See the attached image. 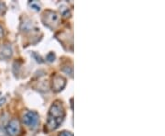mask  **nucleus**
Instances as JSON below:
<instances>
[{
    "label": "nucleus",
    "mask_w": 165,
    "mask_h": 136,
    "mask_svg": "<svg viewBox=\"0 0 165 136\" xmlns=\"http://www.w3.org/2000/svg\"><path fill=\"white\" fill-rule=\"evenodd\" d=\"M66 86V79L61 76H55L52 83V88L54 92L61 91Z\"/></svg>",
    "instance_id": "20e7f679"
},
{
    "label": "nucleus",
    "mask_w": 165,
    "mask_h": 136,
    "mask_svg": "<svg viewBox=\"0 0 165 136\" xmlns=\"http://www.w3.org/2000/svg\"><path fill=\"white\" fill-rule=\"evenodd\" d=\"M0 136H7L6 132L2 127H0Z\"/></svg>",
    "instance_id": "ddd939ff"
},
{
    "label": "nucleus",
    "mask_w": 165,
    "mask_h": 136,
    "mask_svg": "<svg viewBox=\"0 0 165 136\" xmlns=\"http://www.w3.org/2000/svg\"><path fill=\"white\" fill-rule=\"evenodd\" d=\"M40 121L39 114L35 111H28L23 116V123L31 129H35Z\"/></svg>",
    "instance_id": "f257e3e1"
},
{
    "label": "nucleus",
    "mask_w": 165,
    "mask_h": 136,
    "mask_svg": "<svg viewBox=\"0 0 165 136\" xmlns=\"http://www.w3.org/2000/svg\"><path fill=\"white\" fill-rule=\"evenodd\" d=\"M13 51L9 44H3L0 46V58L6 60L12 56Z\"/></svg>",
    "instance_id": "39448f33"
},
{
    "label": "nucleus",
    "mask_w": 165,
    "mask_h": 136,
    "mask_svg": "<svg viewBox=\"0 0 165 136\" xmlns=\"http://www.w3.org/2000/svg\"><path fill=\"white\" fill-rule=\"evenodd\" d=\"M55 60V55L53 54V53H50V54H48V55H47V61L48 62H53Z\"/></svg>",
    "instance_id": "9d476101"
},
{
    "label": "nucleus",
    "mask_w": 165,
    "mask_h": 136,
    "mask_svg": "<svg viewBox=\"0 0 165 136\" xmlns=\"http://www.w3.org/2000/svg\"><path fill=\"white\" fill-rule=\"evenodd\" d=\"M6 134L9 136H17L19 133V122L17 119H12L9 121L6 127Z\"/></svg>",
    "instance_id": "7ed1b4c3"
},
{
    "label": "nucleus",
    "mask_w": 165,
    "mask_h": 136,
    "mask_svg": "<svg viewBox=\"0 0 165 136\" xmlns=\"http://www.w3.org/2000/svg\"><path fill=\"white\" fill-rule=\"evenodd\" d=\"M62 121H60V120H56L54 118L51 117V116H48V120H47V127L49 130H55L59 127V125L61 123Z\"/></svg>",
    "instance_id": "0eeeda50"
},
{
    "label": "nucleus",
    "mask_w": 165,
    "mask_h": 136,
    "mask_svg": "<svg viewBox=\"0 0 165 136\" xmlns=\"http://www.w3.org/2000/svg\"><path fill=\"white\" fill-rule=\"evenodd\" d=\"M33 56L36 58V61L38 62V63H40V64H41V63H43V61H42V58L40 56V55H38L36 53H33Z\"/></svg>",
    "instance_id": "9b49d317"
},
{
    "label": "nucleus",
    "mask_w": 165,
    "mask_h": 136,
    "mask_svg": "<svg viewBox=\"0 0 165 136\" xmlns=\"http://www.w3.org/2000/svg\"><path fill=\"white\" fill-rule=\"evenodd\" d=\"M59 136H74V134L70 132H62Z\"/></svg>",
    "instance_id": "f8f14e48"
},
{
    "label": "nucleus",
    "mask_w": 165,
    "mask_h": 136,
    "mask_svg": "<svg viewBox=\"0 0 165 136\" xmlns=\"http://www.w3.org/2000/svg\"><path fill=\"white\" fill-rule=\"evenodd\" d=\"M4 36V29L0 25V38H2Z\"/></svg>",
    "instance_id": "4468645a"
},
{
    "label": "nucleus",
    "mask_w": 165,
    "mask_h": 136,
    "mask_svg": "<svg viewBox=\"0 0 165 136\" xmlns=\"http://www.w3.org/2000/svg\"><path fill=\"white\" fill-rule=\"evenodd\" d=\"M29 7H30V8H32L35 11H40V5L37 1H31L29 3Z\"/></svg>",
    "instance_id": "1a4fd4ad"
},
{
    "label": "nucleus",
    "mask_w": 165,
    "mask_h": 136,
    "mask_svg": "<svg viewBox=\"0 0 165 136\" xmlns=\"http://www.w3.org/2000/svg\"><path fill=\"white\" fill-rule=\"evenodd\" d=\"M49 116L62 121L64 118V109H63V107L61 106V104L58 102L53 103L49 110Z\"/></svg>",
    "instance_id": "f03ea898"
},
{
    "label": "nucleus",
    "mask_w": 165,
    "mask_h": 136,
    "mask_svg": "<svg viewBox=\"0 0 165 136\" xmlns=\"http://www.w3.org/2000/svg\"><path fill=\"white\" fill-rule=\"evenodd\" d=\"M5 102H6V98H1L0 99V106L5 104Z\"/></svg>",
    "instance_id": "2eb2a0df"
},
{
    "label": "nucleus",
    "mask_w": 165,
    "mask_h": 136,
    "mask_svg": "<svg viewBox=\"0 0 165 136\" xmlns=\"http://www.w3.org/2000/svg\"><path fill=\"white\" fill-rule=\"evenodd\" d=\"M44 18L46 19L45 24H54L56 22H58V20H59V16L57 15V13H55L53 11L45 12Z\"/></svg>",
    "instance_id": "423d86ee"
},
{
    "label": "nucleus",
    "mask_w": 165,
    "mask_h": 136,
    "mask_svg": "<svg viewBox=\"0 0 165 136\" xmlns=\"http://www.w3.org/2000/svg\"><path fill=\"white\" fill-rule=\"evenodd\" d=\"M62 71H63L65 74L69 75L70 77H73V75H74V68H73V65H72V64H71V65H64V66L62 67Z\"/></svg>",
    "instance_id": "6e6552de"
}]
</instances>
